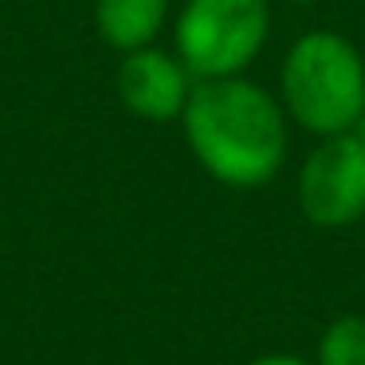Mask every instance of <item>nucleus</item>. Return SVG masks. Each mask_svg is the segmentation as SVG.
Masks as SVG:
<instances>
[{"label": "nucleus", "instance_id": "nucleus-9", "mask_svg": "<svg viewBox=\"0 0 365 365\" xmlns=\"http://www.w3.org/2000/svg\"><path fill=\"white\" fill-rule=\"evenodd\" d=\"M354 138L365 145V110H361V118H357V126H354Z\"/></svg>", "mask_w": 365, "mask_h": 365}, {"label": "nucleus", "instance_id": "nucleus-1", "mask_svg": "<svg viewBox=\"0 0 365 365\" xmlns=\"http://www.w3.org/2000/svg\"><path fill=\"white\" fill-rule=\"evenodd\" d=\"M185 142L208 177L232 189H259L287 161V118L244 75L197 79L181 110Z\"/></svg>", "mask_w": 365, "mask_h": 365}, {"label": "nucleus", "instance_id": "nucleus-2", "mask_svg": "<svg viewBox=\"0 0 365 365\" xmlns=\"http://www.w3.org/2000/svg\"><path fill=\"white\" fill-rule=\"evenodd\" d=\"M279 83L287 114L318 138L349 134L365 110V59L338 32L302 36L287 51Z\"/></svg>", "mask_w": 365, "mask_h": 365}, {"label": "nucleus", "instance_id": "nucleus-7", "mask_svg": "<svg viewBox=\"0 0 365 365\" xmlns=\"http://www.w3.org/2000/svg\"><path fill=\"white\" fill-rule=\"evenodd\" d=\"M318 365H365V318H338L322 334Z\"/></svg>", "mask_w": 365, "mask_h": 365}, {"label": "nucleus", "instance_id": "nucleus-3", "mask_svg": "<svg viewBox=\"0 0 365 365\" xmlns=\"http://www.w3.org/2000/svg\"><path fill=\"white\" fill-rule=\"evenodd\" d=\"M271 32L267 0H185L177 12V59L192 79L240 75Z\"/></svg>", "mask_w": 365, "mask_h": 365}, {"label": "nucleus", "instance_id": "nucleus-5", "mask_svg": "<svg viewBox=\"0 0 365 365\" xmlns=\"http://www.w3.org/2000/svg\"><path fill=\"white\" fill-rule=\"evenodd\" d=\"M114 91H118V103L134 118L173 122L181 118L185 103L192 95V75L173 51H161L150 43V48L122 56L118 75H114Z\"/></svg>", "mask_w": 365, "mask_h": 365}, {"label": "nucleus", "instance_id": "nucleus-4", "mask_svg": "<svg viewBox=\"0 0 365 365\" xmlns=\"http://www.w3.org/2000/svg\"><path fill=\"white\" fill-rule=\"evenodd\" d=\"M299 205L318 228H346L365 216V145L334 134L302 161Z\"/></svg>", "mask_w": 365, "mask_h": 365}, {"label": "nucleus", "instance_id": "nucleus-10", "mask_svg": "<svg viewBox=\"0 0 365 365\" xmlns=\"http://www.w3.org/2000/svg\"><path fill=\"white\" fill-rule=\"evenodd\" d=\"M294 4H307V0H294Z\"/></svg>", "mask_w": 365, "mask_h": 365}, {"label": "nucleus", "instance_id": "nucleus-8", "mask_svg": "<svg viewBox=\"0 0 365 365\" xmlns=\"http://www.w3.org/2000/svg\"><path fill=\"white\" fill-rule=\"evenodd\" d=\"M252 365H307V361H299V357H287V354H271V357H255Z\"/></svg>", "mask_w": 365, "mask_h": 365}, {"label": "nucleus", "instance_id": "nucleus-6", "mask_svg": "<svg viewBox=\"0 0 365 365\" xmlns=\"http://www.w3.org/2000/svg\"><path fill=\"white\" fill-rule=\"evenodd\" d=\"M169 20V0H95V28L106 48L138 51L150 48Z\"/></svg>", "mask_w": 365, "mask_h": 365}]
</instances>
